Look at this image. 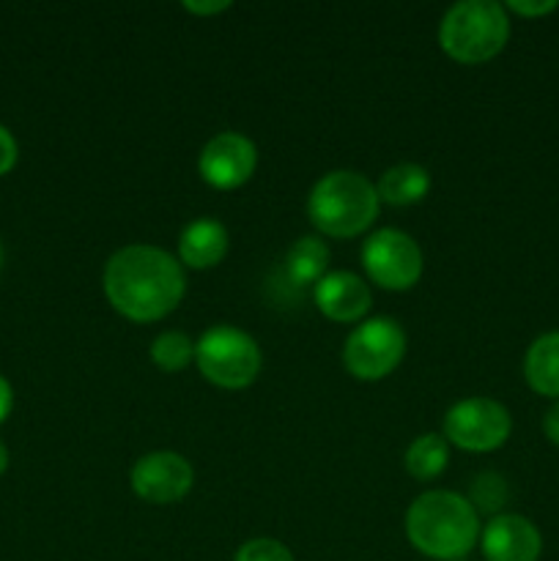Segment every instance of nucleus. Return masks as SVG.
Returning <instances> with one entry per match:
<instances>
[{
    "label": "nucleus",
    "instance_id": "nucleus-1",
    "mask_svg": "<svg viewBox=\"0 0 559 561\" xmlns=\"http://www.w3.org/2000/svg\"><path fill=\"white\" fill-rule=\"evenodd\" d=\"M104 296L118 316L135 323L162 321L184 299V266L151 244H129L104 266Z\"/></svg>",
    "mask_w": 559,
    "mask_h": 561
},
{
    "label": "nucleus",
    "instance_id": "nucleus-2",
    "mask_svg": "<svg viewBox=\"0 0 559 561\" xmlns=\"http://www.w3.org/2000/svg\"><path fill=\"white\" fill-rule=\"evenodd\" d=\"M480 515L453 491H427L406 510V537L427 559L458 561L480 540Z\"/></svg>",
    "mask_w": 559,
    "mask_h": 561
},
{
    "label": "nucleus",
    "instance_id": "nucleus-3",
    "mask_svg": "<svg viewBox=\"0 0 559 561\" xmlns=\"http://www.w3.org/2000/svg\"><path fill=\"white\" fill-rule=\"evenodd\" d=\"M378 192L367 175L356 170H332L321 175L307 197V217L318 233L329 239H354L378 217Z\"/></svg>",
    "mask_w": 559,
    "mask_h": 561
},
{
    "label": "nucleus",
    "instance_id": "nucleus-4",
    "mask_svg": "<svg viewBox=\"0 0 559 561\" xmlns=\"http://www.w3.org/2000/svg\"><path fill=\"white\" fill-rule=\"evenodd\" d=\"M510 38L507 9L497 0H460L449 5L438 25V44L466 66L497 58Z\"/></svg>",
    "mask_w": 559,
    "mask_h": 561
},
{
    "label": "nucleus",
    "instance_id": "nucleus-5",
    "mask_svg": "<svg viewBox=\"0 0 559 561\" xmlns=\"http://www.w3.org/2000/svg\"><path fill=\"white\" fill-rule=\"evenodd\" d=\"M261 348L244 332L223 323L201 334L195 343V365L208 383L219 389H244L261 373Z\"/></svg>",
    "mask_w": 559,
    "mask_h": 561
},
{
    "label": "nucleus",
    "instance_id": "nucleus-6",
    "mask_svg": "<svg viewBox=\"0 0 559 561\" xmlns=\"http://www.w3.org/2000/svg\"><path fill=\"white\" fill-rule=\"evenodd\" d=\"M403 327L392 318H367L345 337L343 365L360 381H381L403 362Z\"/></svg>",
    "mask_w": 559,
    "mask_h": 561
},
{
    "label": "nucleus",
    "instance_id": "nucleus-7",
    "mask_svg": "<svg viewBox=\"0 0 559 561\" xmlns=\"http://www.w3.org/2000/svg\"><path fill=\"white\" fill-rule=\"evenodd\" d=\"M513 431L510 411L493 398H466L444 416V438L466 453H493Z\"/></svg>",
    "mask_w": 559,
    "mask_h": 561
},
{
    "label": "nucleus",
    "instance_id": "nucleus-8",
    "mask_svg": "<svg viewBox=\"0 0 559 561\" xmlns=\"http://www.w3.org/2000/svg\"><path fill=\"white\" fill-rule=\"evenodd\" d=\"M362 266L378 288L409 290L422 277V250L403 230L384 228L362 244Z\"/></svg>",
    "mask_w": 559,
    "mask_h": 561
},
{
    "label": "nucleus",
    "instance_id": "nucleus-9",
    "mask_svg": "<svg viewBox=\"0 0 559 561\" xmlns=\"http://www.w3.org/2000/svg\"><path fill=\"white\" fill-rule=\"evenodd\" d=\"M132 491L148 504H175L195 485L192 463L179 453H148L132 466Z\"/></svg>",
    "mask_w": 559,
    "mask_h": 561
},
{
    "label": "nucleus",
    "instance_id": "nucleus-10",
    "mask_svg": "<svg viewBox=\"0 0 559 561\" xmlns=\"http://www.w3.org/2000/svg\"><path fill=\"white\" fill-rule=\"evenodd\" d=\"M258 168V148L239 131H219L203 146L197 170L214 190H239Z\"/></svg>",
    "mask_w": 559,
    "mask_h": 561
},
{
    "label": "nucleus",
    "instance_id": "nucleus-11",
    "mask_svg": "<svg viewBox=\"0 0 559 561\" xmlns=\"http://www.w3.org/2000/svg\"><path fill=\"white\" fill-rule=\"evenodd\" d=\"M480 548L486 561H537L543 553V537L524 515H493L480 531Z\"/></svg>",
    "mask_w": 559,
    "mask_h": 561
},
{
    "label": "nucleus",
    "instance_id": "nucleus-12",
    "mask_svg": "<svg viewBox=\"0 0 559 561\" xmlns=\"http://www.w3.org/2000/svg\"><path fill=\"white\" fill-rule=\"evenodd\" d=\"M316 307L338 323H354L367 316L373 305L370 288L354 272H327V277L312 288Z\"/></svg>",
    "mask_w": 559,
    "mask_h": 561
},
{
    "label": "nucleus",
    "instance_id": "nucleus-13",
    "mask_svg": "<svg viewBox=\"0 0 559 561\" xmlns=\"http://www.w3.org/2000/svg\"><path fill=\"white\" fill-rule=\"evenodd\" d=\"M225 252H228V230L219 219L201 217L181 230L179 257L186 268H195V272L214 268L223 263Z\"/></svg>",
    "mask_w": 559,
    "mask_h": 561
},
{
    "label": "nucleus",
    "instance_id": "nucleus-14",
    "mask_svg": "<svg viewBox=\"0 0 559 561\" xmlns=\"http://www.w3.org/2000/svg\"><path fill=\"white\" fill-rule=\"evenodd\" d=\"M524 378L532 392L559 400V332H546L526 348Z\"/></svg>",
    "mask_w": 559,
    "mask_h": 561
},
{
    "label": "nucleus",
    "instance_id": "nucleus-15",
    "mask_svg": "<svg viewBox=\"0 0 559 561\" xmlns=\"http://www.w3.org/2000/svg\"><path fill=\"white\" fill-rule=\"evenodd\" d=\"M378 201L389 206H414L431 192V173L417 162H400L384 170L376 184Z\"/></svg>",
    "mask_w": 559,
    "mask_h": 561
},
{
    "label": "nucleus",
    "instance_id": "nucleus-16",
    "mask_svg": "<svg viewBox=\"0 0 559 561\" xmlns=\"http://www.w3.org/2000/svg\"><path fill=\"white\" fill-rule=\"evenodd\" d=\"M327 268L329 247L323 244V239H318V236H301V239H296L283 263L285 277H288V283L296 285V288H305V285H312V288H316V285L327 277Z\"/></svg>",
    "mask_w": 559,
    "mask_h": 561
},
{
    "label": "nucleus",
    "instance_id": "nucleus-17",
    "mask_svg": "<svg viewBox=\"0 0 559 561\" xmlns=\"http://www.w3.org/2000/svg\"><path fill=\"white\" fill-rule=\"evenodd\" d=\"M406 471H409L414 480L427 482L436 480L444 469H447L449 460V444L447 438L436 436V433H425V436L414 438L406 449Z\"/></svg>",
    "mask_w": 559,
    "mask_h": 561
},
{
    "label": "nucleus",
    "instance_id": "nucleus-18",
    "mask_svg": "<svg viewBox=\"0 0 559 561\" xmlns=\"http://www.w3.org/2000/svg\"><path fill=\"white\" fill-rule=\"evenodd\" d=\"M151 359L159 370L181 373L195 362V343L184 332H162L151 343Z\"/></svg>",
    "mask_w": 559,
    "mask_h": 561
},
{
    "label": "nucleus",
    "instance_id": "nucleus-19",
    "mask_svg": "<svg viewBox=\"0 0 559 561\" xmlns=\"http://www.w3.org/2000/svg\"><path fill=\"white\" fill-rule=\"evenodd\" d=\"M504 502H507V485H504L502 477L493 474V471H482L471 480L469 504L477 510V515L497 513L504 507Z\"/></svg>",
    "mask_w": 559,
    "mask_h": 561
},
{
    "label": "nucleus",
    "instance_id": "nucleus-20",
    "mask_svg": "<svg viewBox=\"0 0 559 561\" xmlns=\"http://www.w3.org/2000/svg\"><path fill=\"white\" fill-rule=\"evenodd\" d=\"M233 561H296V559L283 542L269 540V537H258V540H247L244 546L236 551Z\"/></svg>",
    "mask_w": 559,
    "mask_h": 561
},
{
    "label": "nucleus",
    "instance_id": "nucleus-21",
    "mask_svg": "<svg viewBox=\"0 0 559 561\" xmlns=\"http://www.w3.org/2000/svg\"><path fill=\"white\" fill-rule=\"evenodd\" d=\"M504 9L515 11L521 16H546L551 11H557L559 3L557 0H510Z\"/></svg>",
    "mask_w": 559,
    "mask_h": 561
},
{
    "label": "nucleus",
    "instance_id": "nucleus-22",
    "mask_svg": "<svg viewBox=\"0 0 559 561\" xmlns=\"http://www.w3.org/2000/svg\"><path fill=\"white\" fill-rule=\"evenodd\" d=\"M16 157H20V148H16L14 135L0 124V175H5L11 168H14Z\"/></svg>",
    "mask_w": 559,
    "mask_h": 561
},
{
    "label": "nucleus",
    "instance_id": "nucleus-23",
    "mask_svg": "<svg viewBox=\"0 0 559 561\" xmlns=\"http://www.w3.org/2000/svg\"><path fill=\"white\" fill-rule=\"evenodd\" d=\"M230 3L228 0H186L184 3V11H190V14L195 16H214L219 14V11H228Z\"/></svg>",
    "mask_w": 559,
    "mask_h": 561
},
{
    "label": "nucleus",
    "instance_id": "nucleus-24",
    "mask_svg": "<svg viewBox=\"0 0 559 561\" xmlns=\"http://www.w3.org/2000/svg\"><path fill=\"white\" fill-rule=\"evenodd\" d=\"M543 433H546L548 442L559 447V400L546 411V416H543Z\"/></svg>",
    "mask_w": 559,
    "mask_h": 561
},
{
    "label": "nucleus",
    "instance_id": "nucleus-25",
    "mask_svg": "<svg viewBox=\"0 0 559 561\" xmlns=\"http://www.w3.org/2000/svg\"><path fill=\"white\" fill-rule=\"evenodd\" d=\"M11 405H14V389H11V383L0 376V422L11 414Z\"/></svg>",
    "mask_w": 559,
    "mask_h": 561
},
{
    "label": "nucleus",
    "instance_id": "nucleus-26",
    "mask_svg": "<svg viewBox=\"0 0 559 561\" xmlns=\"http://www.w3.org/2000/svg\"><path fill=\"white\" fill-rule=\"evenodd\" d=\"M5 466H9V449H5V444L0 442V474L5 471Z\"/></svg>",
    "mask_w": 559,
    "mask_h": 561
},
{
    "label": "nucleus",
    "instance_id": "nucleus-27",
    "mask_svg": "<svg viewBox=\"0 0 559 561\" xmlns=\"http://www.w3.org/2000/svg\"><path fill=\"white\" fill-rule=\"evenodd\" d=\"M0 268H3V244H0Z\"/></svg>",
    "mask_w": 559,
    "mask_h": 561
}]
</instances>
